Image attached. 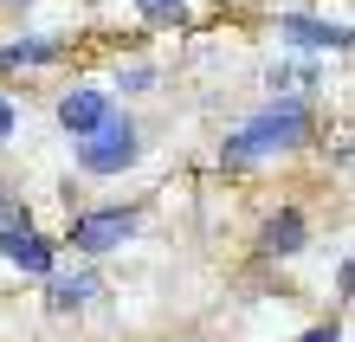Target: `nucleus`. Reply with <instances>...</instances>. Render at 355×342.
Wrapping results in <instances>:
<instances>
[{
    "instance_id": "obj_1",
    "label": "nucleus",
    "mask_w": 355,
    "mask_h": 342,
    "mask_svg": "<svg viewBox=\"0 0 355 342\" xmlns=\"http://www.w3.org/2000/svg\"><path fill=\"white\" fill-rule=\"evenodd\" d=\"M304 136H310V103L304 97H278L271 110H259L252 123H239V130L226 136L220 162L226 168H252V162H271V155H284V148H297Z\"/></svg>"
},
{
    "instance_id": "obj_2",
    "label": "nucleus",
    "mask_w": 355,
    "mask_h": 342,
    "mask_svg": "<svg viewBox=\"0 0 355 342\" xmlns=\"http://www.w3.org/2000/svg\"><path fill=\"white\" fill-rule=\"evenodd\" d=\"M78 162H85V175H123L136 162V123L110 110L91 136H78Z\"/></svg>"
},
{
    "instance_id": "obj_3",
    "label": "nucleus",
    "mask_w": 355,
    "mask_h": 342,
    "mask_svg": "<svg viewBox=\"0 0 355 342\" xmlns=\"http://www.w3.org/2000/svg\"><path fill=\"white\" fill-rule=\"evenodd\" d=\"M0 252L19 265V271H33V277H52L58 265H52V246L33 232V220H26V207H7L0 213Z\"/></svg>"
},
{
    "instance_id": "obj_4",
    "label": "nucleus",
    "mask_w": 355,
    "mask_h": 342,
    "mask_svg": "<svg viewBox=\"0 0 355 342\" xmlns=\"http://www.w3.org/2000/svg\"><path fill=\"white\" fill-rule=\"evenodd\" d=\"M136 232V213L130 207H91L85 220H71V246L78 252H110V246H123Z\"/></svg>"
},
{
    "instance_id": "obj_5",
    "label": "nucleus",
    "mask_w": 355,
    "mask_h": 342,
    "mask_svg": "<svg viewBox=\"0 0 355 342\" xmlns=\"http://www.w3.org/2000/svg\"><path fill=\"white\" fill-rule=\"evenodd\" d=\"M278 33L291 46H317V52H349V26L343 19H317V13H284Z\"/></svg>"
},
{
    "instance_id": "obj_6",
    "label": "nucleus",
    "mask_w": 355,
    "mask_h": 342,
    "mask_svg": "<svg viewBox=\"0 0 355 342\" xmlns=\"http://www.w3.org/2000/svg\"><path fill=\"white\" fill-rule=\"evenodd\" d=\"M103 117H110V97H103L97 84H78V91H65V97H58V123H65L71 136H91Z\"/></svg>"
},
{
    "instance_id": "obj_7",
    "label": "nucleus",
    "mask_w": 355,
    "mask_h": 342,
    "mask_svg": "<svg viewBox=\"0 0 355 342\" xmlns=\"http://www.w3.org/2000/svg\"><path fill=\"white\" fill-rule=\"evenodd\" d=\"M91 297H97V271H91V265H78L71 277H52V291H46V304H52L58 316H65V310H85Z\"/></svg>"
},
{
    "instance_id": "obj_8",
    "label": "nucleus",
    "mask_w": 355,
    "mask_h": 342,
    "mask_svg": "<svg viewBox=\"0 0 355 342\" xmlns=\"http://www.w3.org/2000/svg\"><path fill=\"white\" fill-rule=\"evenodd\" d=\"M58 58V39H7L0 46V71H39Z\"/></svg>"
},
{
    "instance_id": "obj_9",
    "label": "nucleus",
    "mask_w": 355,
    "mask_h": 342,
    "mask_svg": "<svg viewBox=\"0 0 355 342\" xmlns=\"http://www.w3.org/2000/svg\"><path fill=\"white\" fill-rule=\"evenodd\" d=\"M304 246V213H271V220H265V252H297Z\"/></svg>"
},
{
    "instance_id": "obj_10",
    "label": "nucleus",
    "mask_w": 355,
    "mask_h": 342,
    "mask_svg": "<svg viewBox=\"0 0 355 342\" xmlns=\"http://www.w3.org/2000/svg\"><path fill=\"white\" fill-rule=\"evenodd\" d=\"M136 7H142L149 26H181L187 19V0H136Z\"/></svg>"
},
{
    "instance_id": "obj_11",
    "label": "nucleus",
    "mask_w": 355,
    "mask_h": 342,
    "mask_svg": "<svg viewBox=\"0 0 355 342\" xmlns=\"http://www.w3.org/2000/svg\"><path fill=\"white\" fill-rule=\"evenodd\" d=\"M297 342H343V330H336V323H317V330H304Z\"/></svg>"
},
{
    "instance_id": "obj_12",
    "label": "nucleus",
    "mask_w": 355,
    "mask_h": 342,
    "mask_svg": "<svg viewBox=\"0 0 355 342\" xmlns=\"http://www.w3.org/2000/svg\"><path fill=\"white\" fill-rule=\"evenodd\" d=\"M7 136H13V103L0 97V142H7Z\"/></svg>"
},
{
    "instance_id": "obj_13",
    "label": "nucleus",
    "mask_w": 355,
    "mask_h": 342,
    "mask_svg": "<svg viewBox=\"0 0 355 342\" xmlns=\"http://www.w3.org/2000/svg\"><path fill=\"white\" fill-rule=\"evenodd\" d=\"M7 207H13V200H7V194H0V213H7Z\"/></svg>"
},
{
    "instance_id": "obj_14",
    "label": "nucleus",
    "mask_w": 355,
    "mask_h": 342,
    "mask_svg": "<svg viewBox=\"0 0 355 342\" xmlns=\"http://www.w3.org/2000/svg\"><path fill=\"white\" fill-rule=\"evenodd\" d=\"M7 7H19V0H7Z\"/></svg>"
}]
</instances>
